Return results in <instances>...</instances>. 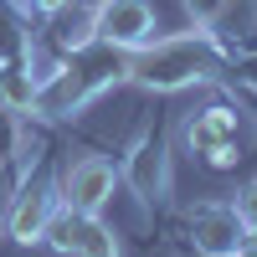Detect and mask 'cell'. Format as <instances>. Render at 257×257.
I'll list each match as a JSON object with an SVG mask.
<instances>
[{
  "mask_svg": "<svg viewBox=\"0 0 257 257\" xmlns=\"http://www.w3.org/2000/svg\"><path fill=\"white\" fill-rule=\"evenodd\" d=\"M216 72H221V36L206 26L180 31V36H155L139 52H128V82H139L149 93H175Z\"/></svg>",
  "mask_w": 257,
  "mask_h": 257,
  "instance_id": "6da1fadb",
  "label": "cell"
},
{
  "mask_svg": "<svg viewBox=\"0 0 257 257\" xmlns=\"http://www.w3.org/2000/svg\"><path fill=\"white\" fill-rule=\"evenodd\" d=\"M93 31L103 47L118 52H139L144 41H155V6L149 0H98L93 6Z\"/></svg>",
  "mask_w": 257,
  "mask_h": 257,
  "instance_id": "7a4b0ae2",
  "label": "cell"
},
{
  "mask_svg": "<svg viewBox=\"0 0 257 257\" xmlns=\"http://www.w3.org/2000/svg\"><path fill=\"white\" fill-rule=\"evenodd\" d=\"M62 257H118V237L108 226H103L93 211H62V216L47 221V231H41Z\"/></svg>",
  "mask_w": 257,
  "mask_h": 257,
  "instance_id": "3957f363",
  "label": "cell"
},
{
  "mask_svg": "<svg viewBox=\"0 0 257 257\" xmlns=\"http://www.w3.org/2000/svg\"><path fill=\"white\" fill-rule=\"evenodd\" d=\"M185 139H190V149L206 160V165H216V170H226V165H237V113L231 108H201L196 118L185 123Z\"/></svg>",
  "mask_w": 257,
  "mask_h": 257,
  "instance_id": "277c9868",
  "label": "cell"
},
{
  "mask_svg": "<svg viewBox=\"0 0 257 257\" xmlns=\"http://www.w3.org/2000/svg\"><path fill=\"white\" fill-rule=\"evenodd\" d=\"M113 185H118V170L103 160V155H82L67 165V175H62V190H67V206L72 211H98L113 201Z\"/></svg>",
  "mask_w": 257,
  "mask_h": 257,
  "instance_id": "5b68a950",
  "label": "cell"
},
{
  "mask_svg": "<svg viewBox=\"0 0 257 257\" xmlns=\"http://www.w3.org/2000/svg\"><path fill=\"white\" fill-rule=\"evenodd\" d=\"M98 82L88 72H77V67H57V72H41L36 77V103H31V113L36 118H67L77 113L82 103L93 98Z\"/></svg>",
  "mask_w": 257,
  "mask_h": 257,
  "instance_id": "8992f818",
  "label": "cell"
},
{
  "mask_svg": "<svg viewBox=\"0 0 257 257\" xmlns=\"http://www.w3.org/2000/svg\"><path fill=\"white\" fill-rule=\"evenodd\" d=\"M247 237L252 231H247L237 206H206V211H196V252H206V257H242Z\"/></svg>",
  "mask_w": 257,
  "mask_h": 257,
  "instance_id": "52a82bcc",
  "label": "cell"
},
{
  "mask_svg": "<svg viewBox=\"0 0 257 257\" xmlns=\"http://www.w3.org/2000/svg\"><path fill=\"white\" fill-rule=\"evenodd\" d=\"M123 180L134 185L139 201H160L165 196V185H170V155H165L160 134H144L134 144V155H128V165H123Z\"/></svg>",
  "mask_w": 257,
  "mask_h": 257,
  "instance_id": "ba28073f",
  "label": "cell"
},
{
  "mask_svg": "<svg viewBox=\"0 0 257 257\" xmlns=\"http://www.w3.org/2000/svg\"><path fill=\"white\" fill-rule=\"evenodd\" d=\"M47 221H52V190L47 185H21V196L11 206V237L16 242H41Z\"/></svg>",
  "mask_w": 257,
  "mask_h": 257,
  "instance_id": "9c48e42d",
  "label": "cell"
},
{
  "mask_svg": "<svg viewBox=\"0 0 257 257\" xmlns=\"http://www.w3.org/2000/svg\"><path fill=\"white\" fill-rule=\"evenodd\" d=\"M36 103V72L31 57H11L0 62V113H31Z\"/></svg>",
  "mask_w": 257,
  "mask_h": 257,
  "instance_id": "30bf717a",
  "label": "cell"
},
{
  "mask_svg": "<svg viewBox=\"0 0 257 257\" xmlns=\"http://www.w3.org/2000/svg\"><path fill=\"white\" fill-rule=\"evenodd\" d=\"M52 41H57L62 52H72V57L88 52L93 41H98V31H93V6H88V11H72V0H67L62 11H52Z\"/></svg>",
  "mask_w": 257,
  "mask_h": 257,
  "instance_id": "8fae6325",
  "label": "cell"
},
{
  "mask_svg": "<svg viewBox=\"0 0 257 257\" xmlns=\"http://www.w3.org/2000/svg\"><path fill=\"white\" fill-rule=\"evenodd\" d=\"M252 26H257V0H221L216 21H211V31L221 36H247Z\"/></svg>",
  "mask_w": 257,
  "mask_h": 257,
  "instance_id": "7c38bea8",
  "label": "cell"
},
{
  "mask_svg": "<svg viewBox=\"0 0 257 257\" xmlns=\"http://www.w3.org/2000/svg\"><path fill=\"white\" fill-rule=\"evenodd\" d=\"M180 6L190 11V21H196V26H206V31H211V21H216L221 0H180Z\"/></svg>",
  "mask_w": 257,
  "mask_h": 257,
  "instance_id": "4fadbf2b",
  "label": "cell"
},
{
  "mask_svg": "<svg viewBox=\"0 0 257 257\" xmlns=\"http://www.w3.org/2000/svg\"><path fill=\"white\" fill-rule=\"evenodd\" d=\"M237 211H242V221H247V231L257 237V185H247V190H242V201H237Z\"/></svg>",
  "mask_w": 257,
  "mask_h": 257,
  "instance_id": "5bb4252c",
  "label": "cell"
},
{
  "mask_svg": "<svg viewBox=\"0 0 257 257\" xmlns=\"http://www.w3.org/2000/svg\"><path fill=\"white\" fill-rule=\"evenodd\" d=\"M237 82H247V88H257V57L237 62Z\"/></svg>",
  "mask_w": 257,
  "mask_h": 257,
  "instance_id": "9a60e30c",
  "label": "cell"
},
{
  "mask_svg": "<svg viewBox=\"0 0 257 257\" xmlns=\"http://www.w3.org/2000/svg\"><path fill=\"white\" fill-rule=\"evenodd\" d=\"M31 6H36V11H47V16H52V11H62V6H67V0H31Z\"/></svg>",
  "mask_w": 257,
  "mask_h": 257,
  "instance_id": "2e32d148",
  "label": "cell"
},
{
  "mask_svg": "<svg viewBox=\"0 0 257 257\" xmlns=\"http://www.w3.org/2000/svg\"><path fill=\"white\" fill-rule=\"evenodd\" d=\"M242 257H257V237H247V247H242Z\"/></svg>",
  "mask_w": 257,
  "mask_h": 257,
  "instance_id": "e0dca14e",
  "label": "cell"
}]
</instances>
